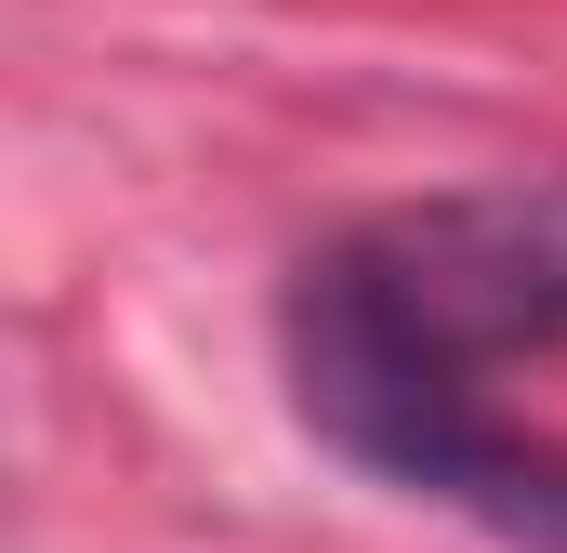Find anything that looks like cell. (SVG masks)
Returning a JSON list of instances; mask_svg holds the SVG:
<instances>
[{
  "instance_id": "1",
  "label": "cell",
  "mask_w": 567,
  "mask_h": 553,
  "mask_svg": "<svg viewBox=\"0 0 567 553\" xmlns=\"http://www.w3.org/2000/svg\"><path fill=\"white\" fill-rule=\"evenodd\" d=\"M542 343H567V171L370 211L317 238L278 303L290 409L383 488H410L435 435L488 409V369Z\"/></svg>"
},
{
  "instance_id": "2",
  "label": "cell",
  "mask_w": 567,
  "mask_h": 553,
  "mask_svg": "<svg viewBox=\"0 0 567 553\" xmlns=\"http://www.w3.org/2000/svg\"><path fill=\"white\" fill-rule=\"evenodd\" d=\"M410 501L475 514L502 553H567V448H542V435L475 409L462 435H435L423 461H410Z\"/></svg>"
}]
</instances>
